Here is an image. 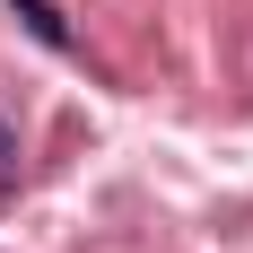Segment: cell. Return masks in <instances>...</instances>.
<instances>
[{
	"label": "cell",
	"mask_w": 253,
	"mask_h": 253,
	"mask_svg": "<svg viewBox=\"0 0 253 253\" xmlns=\"http://www.w3.org/2000/svg\"><path fill=\"white\" fill-rule=\"evenodd\" d=\"M9 9H18V18L35 26V44H52V52H70V26H61V9H52V0H9Z\"/></svg>",
	"instance_id": "cell-1"
}]
</instances>
